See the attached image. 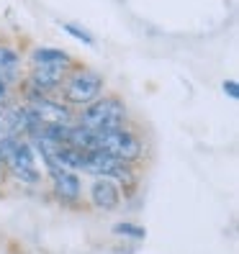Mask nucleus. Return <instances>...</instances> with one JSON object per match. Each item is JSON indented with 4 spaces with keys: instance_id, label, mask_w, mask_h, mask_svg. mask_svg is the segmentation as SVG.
I'll list each match as a JSON object with an SVG mask.
<instances>
[{
    "instance_id": "f257e3e1",
    "label": "nucleus",
    "mask_w": 239,
    "mask_h": 254,
    "mask_svg": "<svg viewBox=\"0 0 239 254\" xmlns=\"http://www.w3.org/2000/svg\"><path fill=\"white\" fill-rule=\"evenodd\" d=\"M78 126L93 131V133H100V131H113V128H121L126 126V106L121 98L116 95H98L93 103L75 116Z\"/></svg>"
},
{
    "instance_id": "f03ea898",
    "label": "nucleus",
    "mask_w": 239,
    "mask_h": 254,
    "mask_svg": "<svg viewBox=\"0 0 239 254\" xmlns=\"http://www.w3.org/2000/svg\"><path fill=\"white\" fill-rule=\"evenodd\" d=\"M62 103L67 106H80L85 108L87 103H93L98 95H103V74L95 72V69H87V67H78L65 74L62 80Z\"/></svg>"
},
{
    "instance_id": "7ed1b4c3",
    "label": "nucleus",
    "mask_w": 239,
    "mask_h": 254,
    "mask_svg": "<svg viewBox=\"0 0 239 254\" xmlns=\"http://www.w3.org/2000/svg\"><path fill=\"white\" fill-rule=\"evenodd\" d=\"M93 149H103V152L113 154L116 159L121 162H137L144 152L142 139L134 133L131 128L121 126V128H113V131H100L95 133V146Z\"/></svg>"
},
{
    "instance_id": "20e7f679",
    "label": "nucleus",
    "mask_w": 239,
    "mask_h": 254,
    "mask_svg": "<svg viewBox=\"0 0 239 254\" xmlns=\"http://www.w3.org/2000/svg\"><path fill=\"white\" fill-rule=\"evenodd\" d=\"M26 111L31 113L36 128H41V126H70V124H75V113H72V108L67 106V103L52 100L49 95H41V93H28Z\"/></svg>"
},
{
    "instance_id": "39448f33",
    "label": "nucleus",
    "mask_w": 239,
    "mask_h": 254,
    "mask_svg": "<svg viewBox=\"0 0 239 254\" xmlns=\"http://www.w3.org/2000/svg\"><path fill=\"white\" fill-rule=\"evenodd\" d=\"M82 170L95 175V177H108V180H113V183H129V185L134 183L131 164L116 159L113 154L103 152V149H90V152H85Z\"/></svg>"
},
{
    "instance_id": "423d86ee",
    "label": "nucleus",
    "mask_w": 239,
    "mask_h": 254,
    "mask_svg": "<svg viewBox=\"0 0 239 254\" xmlns=\"http://www.w3.org/2000/svg\"><path fill=\"white\" fill-rule=\"evenodd\" d=\"M67 69H41V67H31L28 72V90L31 93H41V95H52L62 87Z\"/></svg>"
},
{
    "instance_id": "0eeeda50",
    "label": "nucleus",
    "mask_w": 239,
    "mask_h": 254,
    "mask_svg": "<svg viewBox=\"0 0 239 254\" xmlns=\"http://www.w3.org/2000/svg\"><path fill=\"white\" fill-rule=\"evenodd\" d=\"M52 172V185H54V192L62 200H70L75 203L80 198V177L75 175V170H65V167H49Z\"/></svg>"
},
{
    "instance_id": "6e6552de",
    "label": "nucleus",
    "mask_w": 239,
    "mask_h": 254,
    "mask_svg": "<svg viewBox=\"0 0 239 254\" xmlns=\"http://www.w3.org/2000/svg\"><path fill=\"white\" fill-rule=\"evenodd\" d=\"M90 200L95 203V208H100V211H113V208L121 203V192H118L113 180L98 177L90 188Z\"/></svg>"
},
{
    "instance_id": "1a4fd4ad",
    "label": "nucleus",
    "mask_w": 239,
    "mask_h": 254,
    "mask_svg": "<svg viewBox=\"0 0 239 254\" xmlns=\"http://www.w3.org/2000/svg\"><path fill=\"white\" fill-rule=\"evenodd\" d=\"M28 62H31V67H41V69H70L72 67L70 57L62 49H49V47L34 49Z\"/></svg>"
},
{
    "instance_id": "9d476101",
    "label": "nucleus",
    "mask_w": 239,
    "mask_h": 254,
    "mask_svg": "<svg viewBox=\"0 0 239 254\" xmlns=\"http://www.w3.org/2000/svg\"><path fill=\"white\" fill-rule=\"evenodd\" d=\"M18 67H21V57L8 47H0V80L13 85L18 80Z\"/></svg>"
},
{
    "instance_id": "9b49d317",
    "label": "nucleus",
    "mask_w": 239,
    "mask_h": 254,
    "mask_svg": "<svg viewBox=\"0 0 239 254\" xmlns=\"http://www.w3.org/2000/svg\"><path fill=\"white\" fill-rule=\"evenodd\" d=\"M62 28H65V31L70 34V36H75V39H78V41H82V44H87V47H93V36L90 34H87L85 31V28H80V26H75V23H62Z\"/></svg>"
},
{
    "instance_id": "f8f14e48",
    "label": "nucleus",
    "mask_w": 239,
    "mask_h": 254,
    "mask_svg": "<svg viewBox=\"0 0 239 254\" xmlns=\"http://www.w3.org/2000/svg\"><path fill=\"white\" fill-rule=\"evenodd\" d=\"M113 231L121 234V236H134V239H144L147 236V231L142 226H134V223H116Z\"/></svg>"
},
{
    "instance_id": "ddd939ff",
    "label": "nucleus",
    "mask_w": 239,
    "mask_h": 254,
    "mask_svg": "<svg viewBox=\"0 0 239 254\" xmlns=\"http://www.w3.org/2000/svg\"><path fill=\"white\" fill-rule=\"evenodd\" d=\"M224 93H227L232 100H237V98H239V87H237V82H234V80H227V82H224Z\"/></svg>"
},
{
    "instance_id": "4468645a",
    "label": "nucleus",
    "mask_w": 239,
    "mask_h": 254,
    "mask_svg": "<svg viewBox=\"0 0 239 254\" xmlns=\"http://www.w3.org/2000/svg\"><path fill=\"white\" fill-rule=\"evenodd\" d=\"M0 175H3V162H0Z\"/></svg>"
}]
</instances>
